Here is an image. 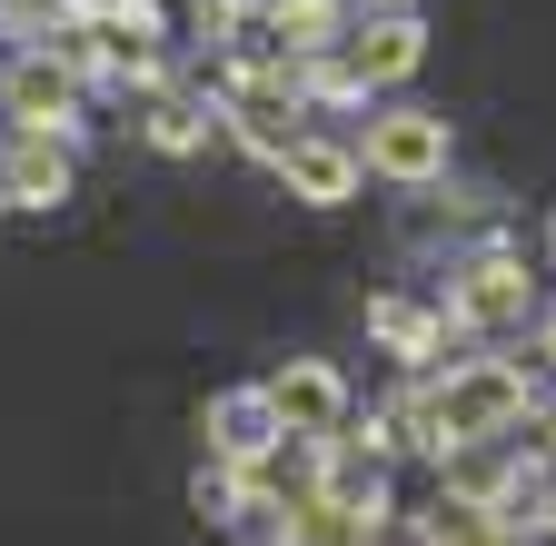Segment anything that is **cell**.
<instances>
[{"label":"cell","instance_id":"obj_1","mask_svg":"<svg viewBox=\"0 0 556 546\" xmlns=\"http://www.w3.org/2000/svg\"><path fill=\"white\" fill-rule=\"evenodd\" d=\"M358 169H378V179H397V189L438 179V169H447V119H428V110H388V119H368Z\"/></svg>","mask_w":556,"mask_h":546},{"label":"cell","instance_id":"obj_2","mask_svg":"<svg viewBox=\"0 0 556 546\" xmlns=\"http://www.w3.org/2000/svg\"><path fill=\"white\" fill-rule=\"evenodd\" d=\"M258 397H268V418L289 428V437H328V428H338V407H348V397H338V378H328L318 358H299V368H278V378H268Z\"/></svg>","mask_w":556,"mask_h":546},{"label":"cell","instance_id":"obj_3","mask_svg":"<svg viewBox=\"0 0 556 546\" xmlns=\"http://www.w3.org/2000/svg\"><path fill=\"white\" fill-rule=\"evenodd\" d=\"M278 179H289L308 209H338V199L358 189V150H338V140H289V150H278Z\"/></svg>","mask_w":556,"mask_h":546},{"label":"cell","instance_id":"obj_4","mask_svg":"<svg viewBox=\"0 0 556 546\" xmlns=\"http://www.w3.org/2000/svg\"><path fill=\"white\" fill-rule=\"evenodd\" d=\"M407 71H417V21H407V11L368 21V30H358V80H407Z\"/></svg>","mask_w":556,"mask_h":546},{"label":"cell","instance_id":"obj_5","mask_svg":"<svg viewBox=\"0 0 556 546\" xmlns=\"http://www.w3.org/2000/svg\"><path fill=\"white\" fill-rule=\"evenodd\" d=\"M517 308H527V268L477 258V268H467V289H457V318H517Z\"/></svg>","mask_w":556,"mask_h":546},{"label":"cell","instance_id":"obj_6","mask_svg":"<svg viewBox=\"0 0 556 546\" xmlns=\"http://www.w3.org/2000/svg\"><path fill=\"white\" fill-rule=\"evenodd\" d=\"M11 110H21L30 129L70 119V71H60V60H21V71H11Z\"/></svg>","mask_w":556,"mask_h":546},{"label":"cell","instance_id":"obj_7","mask_svg":"<svg viewBox=\"0 0 556 546\" xmlns=\"http://www.w3.org/2000/svg\"><path fill=\"white\" fill-rule=\"evenodd\" d=\"M60 189H70V160H60V150H21V169H11V199H30V209H50Z\"/></svg>","mask_w":556,"mask_h":546},{"label":"cell","instance_id":"obj_8","mask_svg":"<svg viewBox=\"0 0 556 546\" xmlns=\"http://www.w3.org/2000/svg\"><path fill=\"white\" fill-rule=\"evenodd\" d=\"M150 140H160V150H189V140H199V110L160 100V110H150Z\"/></svg>","mask_w":556,"mask_h":546},{"label":"cell","instance_id":"obj_9","mask_svg":"<svg viewBox=\"0 0 556 546\" xmlns=\"http://www.w3.org/2000/svg\"><path fill=\"white\" fill-rule=\"evenodd\" d=\"M388 11H407V0H388Z\"/></svg>","mask_w":556,"mask_h":546}]
</instances>
